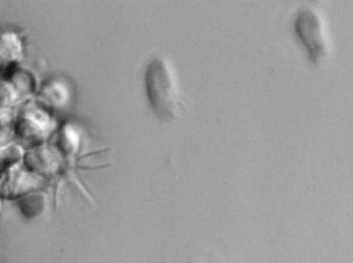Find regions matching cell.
<instances>
[{"instance_id": "cell-10", "label": "cell", "mask_w": 353, "mask_h": 263, "mask_svg": "<svg viewBox=\"0 0 353 263\" xmlns=\"http://www.w3.org/2000/svg\"><path fill=\"white\" fill-rule=\"evenodd\" d=\"M25 149L16 142L0 148V170L21 162Z\"/></svg>"}, {"instance_id": "cell-12", "label": "cell", "mask_w": 353, "mask_h": 263, "mask_svg": "<svg viewBox=\"0 0 353 263\" xmlns=\"http://www.w3.org/2000/svg\"><path fill=\"white\" fill-rule=\"evenodd\" d=\"M0 209H1V198H0Z\"/></svg>"}, {"instance_id": "cell-4", "label": "cell", "mask_w": 353, "mask_h": 263, "mask_svg": "<svg viewBox=\"0 0 353 263\" xmlns=\"http://www.w3.org/2000/svg\"><path fill=\"white\" fill-rule=\"evenodd\" d=\"M42 182L41 177L26 170L19 164L0 173V198H19L35 191Z\"/></svg>"}, {"instance_id": "cell-8", "label": "cell", "mask_w": 353, "mask_h": 263, "mask_svg": "<svg viewBox=\"0 0 353 263\" xmlns=\"http://www.w3.org/2000/svg\"><path fill=\"white\" fill-rule=\"evenodd\" d=\"M1 76L6 77L12 84L20 104L34 98L40 85L34 72L21 64L10 68Z\"/></svg>"}, {"instance_id": "cell-5", "label": "cell", "mask_w": 353, "mask_h": 263, "mask_svg": "<svg viewBox=\"0 0 353 263\" xmlns=\"http://www.w3.org/2000/svg\"><path fill=\"white\" fill-rule=\"evenodd\" d=\"M61 155L48 141L25 149L22 166L42 177L52 175L59 169Z\"/></svg>"}, {"instance_id": "cell-11", "label": "cell", "mask_w": 353, "mask_h": 263, "mask_svg": "<svg viewBox=\"0 0 353 263\" xmlns=\"http://www.w3.org/2000/svg\"><path fill=\"white\" fill-rule=\"evenodd\" d=\"M12 120V114L0 112V126Z\"/></svg>"}, {"instance_id": "cell-1", "label": "cell", "mask_w": 353, "mask_h": 263, "mask_svg": "<svg viewBox=\"0 0 353 263\" xmlns=\"http://www.w3.org/2000/svg\"><path fill=\"white\" fill-rule=\"evenodd\" d=\"M148 101L161 119H175L182 115L185 102L176 73L168 60L158 56L148 64L145 74Z\"/></svg>"}, {"instance_id": "cell-2", "label": "cell", "mask_w": 353, "mask_h": 263, "mask_svg": "<svg viewBox=\"0 0 353 263\" xmlns=\"http://www.w3.org/2000/svg\"><path fill=\"white\" fill-rule=\"evenodd\" d=\"M53 115L34 98L19 104L12 114L14 142L24 149L48 142L55 129Z\"/></svg>"}, {"instance_id": "cell-3", "label": "cell", "mask_w": 353, "mask_h": 263, "mask_svg": "<svg viewBox=\"0 0 353 263\" xmlns=\"http://www.w3.org/2000/svg\"><path fill=\"white\" fill-rule=\"evenodd\" d=\"M294 30L310 60L314 63H318L327 50L324 29L319 16L312 9L301 10L294 21Z\"/></svg>"}, {"instance_id": "cell-6", "label": "cell", "mask_w": 353, "mask_h": 263, "mask_svg": "<svg viewBox=\"0 0 353 263\" xmlns=\"http://www.w3.org/2000/svg\"><path fill=\"white\" fill-rule=\"evenodd\" d=\"M44 108L54 114L63 109L69 99L66 85L60 79L50 78L40 83L34 97Z\"/></svg>"}, {"instance_id": "cell-9", "label": "cell", "mask_w": 353, "mask_h": 263, "mask_svg": "<svg viewBox=\"0 0 353 263\" xmlns=\"http://www.w3.org/2000/svg\"><path fill=\"white\" fill-rule=\"evenodd\" d=\"M20 104L18 94L9 80L0 76V112L9 113Z\"/></svg>"}, {"instance_id": "cell-7", "label": "cell", "mask_w": 353, "mask_h": 263, "mask_svg": "<svg viewBox=\"0 0 353 263\" xmlns=\"http://www.w3.org/2000/svg\"><path fill=\"white\" fill-rule=\"evenodd\" d=\"M24 54V43L17 32H0V76L10 68L21 64Z\"/></svg>"}]
</instances>
